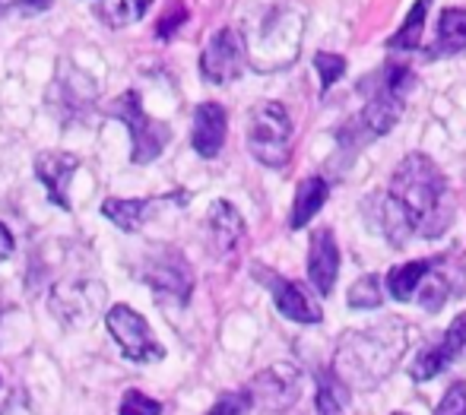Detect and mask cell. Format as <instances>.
I'll return each instance as SVG.
<instances>
[{
	"instance_id": "6da1fadb",
	"label": "cell",
	"mask_w": 466,
	"mask_h": 415,
	"mask_svg": "<svg viewBox=\"0 0 466 415\" xmlns=\"http://www.w3.org/2000/svg\"><path fill=\"white\" fill-rule=\"evenodd\" d=\"M454 219L448 177L422 153H410L390 177L384 200V232L390 245L403 248L410 235L438 238Z\"/></svg>"
},
{
	"instance_id": "7a4b0ae2",
	"label": "cell",
	"mask_w": 466,
	"mask_h": 415,
	"mask_svg": "<svg viewBox=\"0 0 466 415\" xmlns=\"http://www.w3.org/2000/svg\"><path fill=\"white\" fill-rule=\"evenodd\" d=\"M406 349V324L403 320H384L378 327H362L339 339L333 374L346 387H378L397 368Z\"/></svg>"
},
{
	"instance_id": "3957f363",
	"label": "cell",
	"mask_w": 466,
	"mask_h": 415,
	"mask_svg": "<svg viewBox=\"0 0 466 415\" xmlns=\"http://www.w3.org/2000/svg\"><path fill=\"white\" fill-rule=\"evenodd\" d=\"M292 117L282 102H260L248 115V149L267 168H286L292 159Z\"/></svg>"
},
{
	"instance_id": "277c9868",
	"label": "cell",
	"mask_w": 466,
	"mask_h": 415,
	"mask_svg": "<svg viewBox=\"0 0 466 415\" xmlns=\"http://www.w3.org/2000/svg\"><path fill=\"white\" fill-rule=\"evenodd\" d=\"M108 115L117 117L124 127L130 130V140H134V149H130V162L134 166H149L162 156V149L172 140V127L159 117H149L143 111V98L137 89H127L108 105Z\"/></svg>"
},
{
	"instance_id": "5b68a950",
	"label": "cell",
	"mask_w": 466,
	"mask_h": 415,
	"mask_svg": "<svg viewBox=\"0 0 466 415\" xmlns=\"http://www.w3.org/2000/svg\"><path fill=\"white\" fill-rule=\"evenodd\" d=\"M105 327H108V333L115 336V342L130 361L149 365V361L166 359V349L153 339L147 318L140 311H134L130 305H111L108 314H105Z\"/></svg>"
},
{
	"instance_id": "8992f818",
	"label": "cell",
	"mask_w": 466,
	"mask_h": 415,
	"mask_svg": "<svg viewBox=\"0 0 466 415\" xmlns=\"http://www.w3.org/2000/svg\"><path fill=\"white\" fill-rule=\"evenodd\" d=\"M140 279L147 286H153L159 295H168L175 301L190 299V288H194V273H190L187 260L175 248H153L140 263Z\"/></svg>"
},
{
	"instance_id": "52a82bcc",
	"label": "cell",
	"mask_w": 466,
	"mask_h": 415,
	"mask_svg": "<svg viewBox=\"0 0 466 415\" xmlns=\"http://www.w3.org/2000/svg\"><path fill=\"white\" fill-rule=\"evenodd\" d=\"M105 286L96 279H64L51 288V311L67 327H86L98 318L105 305Z\"/></svg>"
},
{
	"instance_id": "ba28073f",
	"label": "cell",
	"mask_w": 466,
	"mask_h": 415,
	"mask_svg": "<svg viewBox=\"0 0 466 415\" xmlns=\"http://www.w3.org/2000/svg\"><path fill=\"white\" fill-rule=\"evenodd\" d=\"M248 400L260 406L264 412H286L299 403L301 397V371L295 365H270L260 374H254L251 387H248Z\"/></svg>"
},
{
	"instance_id": "9c48e42d",
	"label": "cell",
	"mask_w": 466,
	"mask_h": 415,
	"mask_svg": "<svg viewBox=\"0 0 466 415\" xmlns=\"http://www.w3.org/2000/svg\"><path fill=\"white\" fill-rule=\"evenodd\" d=\"M245 74V38L238 29L226 25L207 42L200 55V76L213 86H226Z\"/></svg>"
},
{
	"instance_id": "30bf717a",
	"label": "cell",
	"mask_w": 466,
	"mask_h": 415,
	"mask_svg": "<svg viewBox=\"0 0 466 415\" xmlns=\"http://www.w3.org/2000/svg\"><path fill=\"white\" fill-rule=\"evenodd\" d=\"M254 276H260V282L270 286L273 301H277V311L282 318L295 320V324H320V318H324V314H320V305L299 286V282L282 279V276L270 273V269H264V267H254Z\"/></svg>"
},
{
	"instance_id": "8fae6325",
	"label": "cell",
	"mask_w": 466,
	"mask_h": 415,
	"mask_svg": "<svg viewBox=\"0 0 466 415\" xmlns=\"http://www.w3.org/2000/svg\"><path fill=\"white\" fill-rule=\"evenodd\" d=\"M466 346V311L457 314L454 320H451L448 333H444V339L438 342V346L425 349V352H419V359L410 365V378L412 380H431L438 378V374L444 371L448 365H454V359L461 355V349Z\"/></svg>"
},
{
	"instance_id": "7c38bea8",
	"label": "cell",
	"mask_w": 466,
	"mask_h": 415,
	"mask_svg": "<svg viewBox=\"0 0 466 415\" xmlns=\"http://www.w3.org/2000/svg\"><path fill=\"white\" fill-rule=\"evenodd\" d=\"M228 115L219 102H203L194 108V127H190V147L203 159H216L226 147Z\"/></svg>"
},
{
	"instance_id": "4fadbf2b",
	"label": "cell",
	"mask_w": 466,
	"mask_h": 415,
	"mask_svg": "<svg viewBox=\"0 0 466 415\" xmlns=\"http://www.w3.org/2000/svg\"><path fill=\"white\" fill-rule=\"evenodd\" d=\"M76 168H80V156H74V153H61V149L38 153L35 175H38V181L45 184V190H48V200L55 203V207L70 209L67 187H70V177L76 175Z\"/></svg>"
},
{
	"instance_id": "5bb4252c",
	"label": "cell",
	"mask_w": 466,
	"mask_h": 415,
	"mask_svg": "<svg viewBox=\"0 0 466 415\" xmlns=\"http://www.w3.org/2000/svg\"><path fill=\"white\" fill-rule=\"evenodd\" d=\"M339 276V248L330 228H318L311 235V248H308V279L314 282L320 295H330Z\"/></svg>"
},
{
	"instance_id": "9a60e30c",
	"label": "cell",
	"mask_w": 466,
	"mask_h": 415,
	"mask_svg": "<svg viewBox=\"0 0 466 415\" xmlns=\"http://www.w3.org/2000/svg\"><path fill=\"white\" fill-rule=\"evenodd\" d=\"M162 203H181V207H185L187 194L185 190H178V194L147 197V200H117V197H111V200L102 203V216L111 222V226L121 228V232H140L143 222H147V216L153 213V209H159Z\"/></svg>"
},
{
	"instance_id": "2e32d148",
	"label": "cell",
	"mask_w": 466,
	"mask_h": 415,
	"mask_svg": "<svg viewBox=\"0 0 466 415\" xmlns=\"http://www.w3.org/2000/svg\"><path fill=\"white\" fill-rule=\"evenodd\" d=\"M207 226L219 254H232V250L238 248V241L245 238V219H241V213L228 200H216L213 207H209Z\"/></svg>"
},
{
	"instance_id": "e0dca14e",
	"label": "cell",
	"mask_w": 466,
	"mask_h": 415,
	"mask_svg": "<svg viewBox=\"0 0 466 415\" xmlns=\"http://www.w3.org/2000/svg\"><path fill=\"white\" fill-rule=\"evenodd\" d=\"M327 197H330V184L324 181L320 175H311L299 184L295 190V203H292V213H289V228H305L314 216L324 209Z\"/></svg>"
},
{
	"instance_id": "ac0fdd59",
	"label": "cell",
	"mask_w": 466,
	"mask_h": 415,
	"mask_svg": "<svg viewBox=\"0 0 466 415\" xmlns=\"http://www.w3.org/2000/svg\"><path fill=\"white\" fill-rule=\"evenodd\" d=\"M400 111H403V98H397L384 83H380V89L374 92V96L369 98V105H365L362 121L369 124V130L374 137H380L400 121Z\"/></svg>"
},
{
	"instance_id": "d6986e66",
	"label": "cell",
	"mask_w": 466,
	"mask_h": 415,
	"mask_svg": "<svg viewBox=\"0 0 466 415\" xmlns=\"http://www.w3.org/2000/svg\"><path fill=\"white\" fill-rule=\"evenodd\" d=\"M429 267H431V260H410V263H403V267H393L390 273H387V292L397 301H410L412 295H416L419 282L429 273Z\"/></svg>"
},
{
	"instance_id": "ffe728a7",
	"label": "cell",
	"mask_w": 466,
	"mask_h": 415,
	"mask_svg": "<svg viewBox=\"0 0 466 415\" xmlns=\"http://www.w3.org/2000/svg\"><path fill=\"white\" fill-rule=\"evenodd\" d=\"M350 410V387L333 371L318 374V415H346Z\"/></svg>"
},
{
	"instance_id": "44dd1931",
	"label": "cell",
	"mask_w": 466,
	"mask_h": 415,
	"mask_svg": "<svg viewBox=\"0 0 466 415\" xmlns=\"http://www.w3.org/2000/svg\"><path fill=\"white\" fill-rule=\"evenodd\" d=\"M438 51L441 55H461V51H466V10H461V6L441 13V23H438Z\"/></svg>"
},
{
	"instance_id": "7402d4cb",
	"label": "cell",
	"mask_w": 466,
	"mask_h": 415,
	"mask_svg": "<svg viewBox=\"0 0 466 415\" xmlns=\"http://www.w3.org/2000/svg\"><path fill=\"white\" fill-rule=\"evenodd\" d=\"M429 6L431 0H416L410 10V16H406V23L400 25L397 35H390V48H400V51H412L422 45V29H425V16H429Z\"/></svg>"
},
{
	"instance_id": "603a6c76",
	"label": "cell",
	"mask_w": 466,
	"mask_h": 415,
	"mask_svg": "<svg viewBox=\"0 0 466 415\" xmlns=\"http://www.w3.org/2000/svg\"><path fill=\"white\" fill-rule=\"evenodd\" d=\"M448 299H451V282L444 273H435V260H431L425 279L419 282V305H425V311H438Z\"/></svg>"
},
{
	"instance_id": "cb8c5ba5",
	"label": "cell",
	"mask_w": 466,
	"mask_h": 415,
	"mask_svg": "<svg viewBox=\"0 0 466 415\" xmlns=\"http://www.w3.org/2000/svg\"><path fill=\"white\" fill-rule=\"evenodd\" d=\"M153 4H156V0H124L121 6H115V10H96V16L102 19V23H108V25H115V29H121V25L137 23V19L147 16V10Z\"/></svg>"
},
{
	"instance_id": "d4e9b609",
	"label": "cell",
	"mask_w": 466,
	"mask_h": 415,
	"mask_svg": "<svg viewBox=\"0 0 466 415\" xmlns=\"http://www.w3.org/2000/svg\"><path fill=\"white\" fill-rule=\"evenodd\" d=\"M380 305V279L378 276H362L356 279V286L350 288V308L356 311H369V308Z\"/></svg>"
},
{
	"instance_id": "484cf974",
	"label": "cell",
	"mask_w": 466,
	"mask_h": 415,
	"mask_svg": "<svg viewBox=\"0 0 466 415\" xmlns=\"http://www.w3.org/2000/svg\"><path fill=\"white\" fill-rule=\"evenodd\" d=\"M314 67H318L320 86L330 89L333 83H339L346 76V57L330 55V51H318V55H314Z\"/></svg>"
},
{
	"instance_id": "4316f807",
	"label": "cell",
	"mask_w": 466,
	"mask_h": 415,
	"mask_svg": "<svg viewBox=\"0 0 466 415\" xmlns=\"http://www.w3.org/2000/svg\"><path fill=\"white\" fill-rule=\"evenodd\" d=\"M117 415H162V403L140 390H127L121 400V410Z\"/></svg>"
},
{
	"instance_id": "83f0119b",
	"label": "cell",
	"mask_w": 466,
	"mask_h": 415,
	"mask_svg": "<svg viewBox=\"0 0 466 415\" xmlns=\"http://www.w3.org/2000/svg\"><path fill=\"white\" fill-rule=\"evenodd\" d=\"M55 0H0V16H35L45 13Z\"/></svg>"
},
{
	"instance_id": "f1b7e54d",
	"label": "cell",
	"mask_w": 466,
	"mask_h": 415,
	"mask_svg": "<svg viewBox=\"0 0 466 415\" xmlns=\"http://www.w3.org/2000/svg\"><path fill=\"white\" fill-rule=\"evenodd\" d=\"M248 406H251V400H248L245 390H235V393H222L219 400L213 403V410L207 415H245Z\"/></svg>"
},
{
	"instance_id": "f546056e",
	"label": "cell",
	"mask_w": 466,
	"mask_h": 415,
	"mask_svg": "<svg viewBox=\"0 0 466 415\" xmlns=\"http://www.w3.org/2000/svg\"><path fill=\"white\" fill-rule=\"evenodd\" d=\"M435 415H466V384L457 380V384L444 393V400L435 410Z\"/></svg>"
},
{
	"instance_id": "4dcf8cb0",
	"label": "cell",
	"mask_w": 466,
	"mask_h": 415,
	"mask_svg": "<svg viewBox=\"0 0 466 415\" xmlns=\"http://www.w3.org/2000/svg\"><path fill=\"white\" fill-rule=\"evenodd\" d=\"M185 19H187V10L185 6H175V10H168L166 16H162V23L156 25V35L166 42V38H172V32L178 29V25H185Z\"/></svg>"
},
{
	"instance_id": "1f68e13d",
	"label": "cell",
	"mask_w": 466,
	"mask_h": 415,
	"mask_svg": "<svg viewBox=\"0 0 466 415\" xmlns=\"http://www.w3.org/2000/svg\"><path fill=\"white\" fill-rule=\"evenodd\" d=\"M10 254H13V235H10V228L0 222V263H4Z\"/></svg>"
},
{
	"instance_id": "d6a6232c",
	"label": "cell",
	"mask_w": 466,
	"mask_h": 415,
	"mask_svg": "<svg viewBox=\"0 0 466 415\" xmlns=\"http://www.w3.org/2000/svg\"><path fill=\"white\" fill-rule=\"evenodd\" d=\"M393 415H403V412H393Z\"/></svg>"
},
{
	"instance_id": "836d02e7",
	"label": "cell",
	"mask_w": 466,
	"mask_h": 415,
	"mask_svg": "<svg viewBox=\"0 0 466 415\" xmlns=\"http://www.w3.org/2000/svg\"><path fill=\"white\" fill-rule=\"evenodd\" d=\"M0 387H4V380H0Z\"/></svg>"
}]
</instances>
